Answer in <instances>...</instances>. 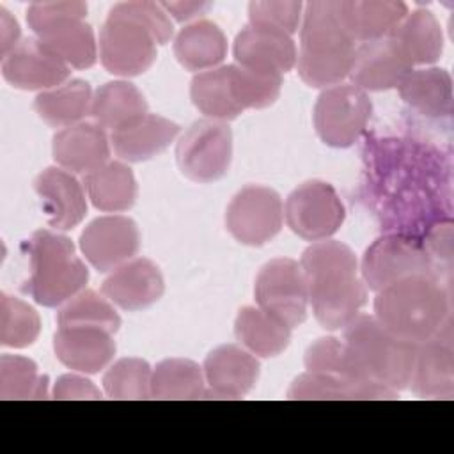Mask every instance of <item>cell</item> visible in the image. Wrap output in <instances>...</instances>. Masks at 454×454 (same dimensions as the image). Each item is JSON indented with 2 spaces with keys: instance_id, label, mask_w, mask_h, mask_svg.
<instances>
[{
  "instance_id": "cell-1",
  "label": "cell",
  "mask_w": 454,
  "mask_h": 454,
  "mask_svg": "<svg viewBox=\"0 0 454 454\" xmlns=\"http://www.w3.org/2000/svg\"><path fill=\"white\" fill-rule=\"evenodd\" d=\"M300 266L316 319L328 330L346 328L367 296L353 250L340 241L321 239L303 252Z\"/></svg>"
},
{
  "instance_id": "cell-2",
  "label": "cell",
  "mask_w": 454,
  "mask_h": 454,
  "mask_svg": "<svg viewBox=\"0 0 454 454\" xmlns=\"http://www.w3.org/2000/svg\"><path fill=\"white\" fill-rule=\"evenodd\" d=\"M355 48L342 20V0H314L305 5L296 66L307 85H339L349 76Z\"/></svg>"
},
{
  "instance_id": "cell-3",
  "label": "cell",
  "mask_w": 454,
  "mask_h": 454,
  "mask_svg": "<svg viewBox=\"0 0 454 454\" xmlns=\"http://www.w3.org/2000/svg\"><path fill=\"white\" fill-rule=\"evenodd\" d=\"M374 317L395 337L420 344L449 321V296L433 275H415L378 291Z\"/></svg>"
},
{
  "instance_id": "cell-4",
  "label": "cell",
  "mask_w": 454,
  "mask_h": 454,
  "mask_svg": "<svg viewBox=\"0 0 454 454\" xmlns=\"http://www.w3.org/2000/svg\"><path fill=\"white\" fill-rule=\"evenodd\" d=\"M30 277L25 291L43 307H59L76 296L89 280V270L74 254L69 238L37 231L28 243Z\"/></svg>"
},
{
  "instance_id": "cell-5",
  "label": "cell",
  "mask_w": 454,
  "mask_h": 454,
  "mask_svg": "<svg viewBox=\"0 0 454 454\" xmlns=\"http://www.w3.org/2000/svg\"><path fill=\"white\" fill-rule=\"evenodd\" d=\"M344 344L371 380L395 392L410 387L417 344L395 337L374 316L358 314L346 326Z\"/></svg>"
},
{
  "instance_id": "cell-6",
  "label": "cell",
  "mask_w": 454,
  "mask_h": 454,
  "mask_svg": "<svg viewBox=\"0 0 454 454\" xmlns=\"http://www.w3.org/2000/svg\"><path fill=\"white\" fill-rule=\"evenodd\" d=\"M83 2H37L27 9V23L35 37L67 66L87 69L96 62L94 30L83 21Z\"/></svg>"
},
{
  "instance_id": "cell-7",
  "label": "cell",
  "mask_w": 454,
  "mask_h": 454,
  "mask_svg": "<svg viewBox=\"0 0 454 454\" xmlns=\"http://www.w3.org/2000/svg\"><path fill=\"white\" fill-rule=\"evenodd\" d=\"M431 255L426 245L408 234L378 238L362 257V280L365 287L381 291L394 282L415 275H433Z\"/></svg>"
},
{
  "instance_id": "cell-8",
  "label": "cell",
  "mask_w": 454,
  "mask_h": 454,
  "mask_svg": "<svg viewBox=\"0 0 454 454\" xmlns=\"http://www.w3.org/2000/svg\"><path fill=\"white\" fill-rule=\"evenodd\" d=\"M371 99L353 83H339L321 92L314 106V128L332 147H349L364 133L371 117Z\"/></svg>"
},
{
  "instance_id": "cell-9",
  "label": "cell",
  "mask_w": 454,
  "mask_h": 454,
  "mask_svg": "<svg viewBox=\"0 0 454 454\" xmlns=\"http://www.w3.org/2000/svg\"><path fill=\"white\" fill-rule=\"evenodd\" d=\"M156 44L144 25L110 9L99 32V59L112 74L137 76L156 60Z\"/></svg>"
},
{
  "instance_id": "cell-10",
  "label": "cell",
  "mask_w": 454,
  "mask_h": 454,
  "mask_svg": "<svg viewBox=\"0 0 454 454\" xmlns=\"http://www.w3.org/2000/svg\"><path fill=\"white\" fill-rule=\"evenodd\" d=\"M232 156V133L220 121H197L179 138L176 160L181 172L197 183L223 177Z\"/></svg>"
},
{
  "instance_id": "cell-11",
  "label": "cell",
  "mask_w": 454,
  "mask_h": 454,
  "mask_svg": "<svg viewBox=\"0 0 454 454\" xmlns=\"http://www.w3.org/2000/svg\"><path fill=\"white\" fill-rule=\"evenodd\" d=\"M257 307L271 314L291 330L307 317V282L300 262L278 257L266 262L255 278Z\"/></svg>"
},
{
  "instance_id": "cell-12",
  "label": "cell",
  "mask_w": 454,
  "mask_h": 454,
  "mask_svg": "<svg viewBox=\"0 0 454 454\" xmlns=\"http://www.w3.org/2000/svg\"><path fill=\"white\" fill-rule=\"evenodd\" d=\"M284 216L294 234L309 241H321L339 231L346 209L332 184L307 181L287 197Z\"/></svg>"
},
{
  "instance_id": "cell-13",
  "label": "cell",
  "mask_w": 454,
  "mask_h": 454,
  "mask_svg": "<svg viewBox=\"0 0 454 454\" xmlns=\"http://www.w3.org/2000/svg\"><path fill=\"white\" fill-rule=\"evenodd\" d=\"M284 220L282 200L266 186H247L239 190L225 213V225L232 238L243 245L261 247L273 239Z\"/></svg>"
},
{
  "instance_id": "cell-14",
  "label": "cell",
  "mask_w": 454,
  "mask_h": 454,
  "mask_svg": "<svg viewBox=\"0 0 454 454\" xmlns=\"http://www.w3.org/2000/svg\"><path fill=\"white\" fill-rule=\"evenodd\" d=\"M140 232L137 223L121 215H108L92 220L80 236V248L85 259L98 271H114L137 255Z\"/></svg>"
},
{
  "instance_id": "cell-15",
  "label": "cell",
  "mask_w": 454,
  "mask_h": 454,
  "mask_svg": "<svg viewBox=\"0 0 454 454\" xmlns=\"http://www.w3.org/2000/svg\"><path fill=\"white\" fill-rule=\"evenodd\" d=\"M2 74L16 89L44 92L69 78V66L37 37H27L2 59Z\"/></svg>"
},
{
  "instance_id": "cell-16",
  "label": "cell",
  "mask_w": 454,
  "mask_h": 454,
  "mask_svg": "<svg viewBox=\"0 0 454 454\" xmlns=\"http://www.w3.org/2000/svg\"><path fill=\"white\" fill-rule=\"evenodd\" d=\"M413 64L390 39L362 43L355 48L349 76L362 90H387L399 87Z\"/></svg>"
},
{
  "instance_id": "cell-17",
  "label": "cell",
  "mask_w": 454,
  "mask_h": 454,
  "mask_svg": "<svg viewBox=\"0 0 454 454\" xmlns=\"http://www.w3.org/2000/svg\"><path fill=\"white\" fill-rule=\"evenodd\" d=\"M411 390L427 399H450L454 394V349L450 319L431 339L417 344Z\"/></svg>"
},
{
  "instance_id": "cell-18",
  "label": "cell",
  "mask_w": 454,
  "mask_h": 454,
  "mask_svg": "<svg viewBox=\"0 0 454 454\" xmlns=\"http://www.w3.org/2000/svg\"><path fill=\"white\" fill-rule=\"evenodd\" d=\"M296 44L289 34L250 25L245 27L234 39L236 64L273 74H284L296 64Z\"/></svg>"
},
{
  "instance_id": "cell-19",
  "label": "cell",
  "mask_w": 454,
  "mask_h": 454,
  "mask_svg": "<svg viewBox=\"0 0 454 454\" xmlns=\"http://www.w3.org/2000/svg\"><path fill=\"white\" fill-rule=\"evenodd\" d=\"M202 371L209 385L202 397L238 399L254 388L259 378V362L239 346L225 344L206 356Z\"/></svg>"
},
{
  "instance_id": "cell-20",
  "label": "cell",
  "mask_w": 454,
  "mask_h": 454,
  "mask_svg": "<svg viewBox=\"0 0 454 454\" xmlns=\"http://www.w3.org/2000/svg\"><path fill=\"white\" fill-rule=\"evenodd\" d=\"M163 289L165 284L158 266L144 257L121 264L101 286L105 298L124 310H142L156 303Z\"/></svg>"
},
{
  "instance_id": "cell-21",
  "label": "cell",
  "mask_w": 454,
  "mask_h": 454,
  "mask_svg": "<svg viewBox=\"0 0 454 454\" xmlns=\"http://www.w3.org/2000/svg\"><path fill=\"white\" fill-rule=\"evenodd\" d=\"M34 188L41 197L50 227L67 231L83 220L87 213L85 193L71 172L50 167L35 177Z\"/></svg>"
},
{
  "instance_id": "cell-22",
  "label": "cell",
  "mask_w": 454,
  "mask_h": 454,
  "mask_svg": "<svg viewBox=\"0 0 454 454\" xmlns=\"http://www.w3.org/2000/svg\"><path fill=\"white\" fill-rule=\"evenodd\" d=\"M57 358L69 369L94 374L115 355L112 333L96 326H59L53 337Z\"/></svg>"
},
{
  "instance_id": "cell-23",
  "label": "cell",
  "mask_w": 454,
  "mask_h": 454,
  "mask_svg": "<svg viewBox=\"0 0 454 454\" xmlns=\"http://www.w3.org/2000/svg\"><path fill=\"white\" fill-rule=\"evenodd\" d=\"M53 160L67 172L89 174L108 161L110 142L96 122H78L53 137Z\"/></svg>"
},
{
  "instance_id": "cell-24",
  "label": "cell",
  "mask_w": 454,
  "mask_h": 454,
  "mask_svg": "<svg viewBox=\"0 0 454 454\" xmlns=\"http://www.w3.org/2000/svg\"><path fill=\"white\" fill-rule=\"evenodd\" d=\"M179 126L156 114H145L112 131L115 154L126 161H145L163 153L177 137Z\"/></svg>"
},
{
  "instance_id": "cell-25",
  "label": "cell",
  "mask_w": 454,
  "mask_h": 454,
  "mask_svg": "<svg viewBox=\"0 0 454 454\" xmlns=\"http://www.w3.org/2000/svg\"><path fill=\"white\" fill-rule=\"evenodd\" d=\"M408 14V5L395 0H342V20L355 43L388 37Z\"/></svg>"
},
{
  "instance_id": "cell-26",
  "label": "cell",
  "mask_w": 454,
  "mask_h": 454,
  "mask_svg": "<svg viewBox=\"0 0 454 454\" xmlns=\"http://www.w3.org/2000/svg\"><path fill=\"white\" fill-rule=\"evenodd\" d=\"M174 53L188 71H207L218 67L227 55V39L220 27L209 20L186 25L176 35Z\"/></svg>"
},
{
  "instance_id": "cell-27",
  "label": "cell",
  "mask_w": 454,
  "mask_h": 454,
  "mask_svg": "<svg viewBox=\"0 0 454 454\" xmlns=\"http://www.w3.org/2000/svg\"><path fill=\"white\" fill-rule=\"evenodd\" d=\"M388 37L413 66L433 64L443 51L442 27L427 9H415L408 12Z\"/></svg>"
},
{
  "instance_id": "cell-28",
  "label": "cell",
  "mask_w": 454,
  "mask_h": 454,
  "mask_svg": "<svg viewBox=\"0 0 454 454\" xmlns=\"http://www.w3.org/2000/svg\"><path fill=\"white\" fill-rule=\"evenodd\" d=\"M397 89L406 105L427 117H445L452 112V80L442 67L411 69Z\"/></svg>"
},
{
  "instance_id": "cell-29",
  "label": "cell",
  "mask_w": 454,
  "mask_h": 454,
  "mask_svg": "<svg viewBox=\"0 0 454 454\" xmlns=\"http://www.w3.org/2000/svg\"><path fill=\"white\" fill-rule=\"evenodd\" d=\"M289 399H395L397 392L378 381H351L330 374L303 372L287 390Z\"/></svg>"
},
{
  "instance_id": "cell-30",
  "label": "cell",
  "mask_w": 454,
  "mask_h": 454,
  "mask_svg": "<svg viewBox=\"0 0 454 454\" xmlns=\"http://www.w3.org/2000/svg\"><path fill=\"white\" fill-rule=\"evenodd\" d=\"M145 114V98L129 82H108L101 85L92 96L90 115L103 129L108 128L115 131Z\"/></svg>"
},
{
  "instance_id": "cell-31",
  "label": "cell",
  "mask_w": 454,
  "mask_h": 454,
  "mask_svg": "<svg viewBox=\"0 0 454 454\" xmlns=\"http://www.w3.org/2000/svg\"><path fill=\"white\" fill-rule=\"evenodd\" d=\"M83 183L90 202L101 211H126L137 199L133 172L121 161H106L99 168L85 174Z\"/></svg>"
},
{
  "instance_id": "cell-32",
  "label": "cell",
  "mask_w": 454,
  "mask_h": 454,
  "mask_svg": "<svg viewBox=\"0 0 454 454\" xmlns=\"http://www.w3.org/2000/svg\"><path fill=\"white\" fill-rule=\"evenodd\" d=\"M238 340L262 358L280 355L289 340L291 328L259 307H243L234 323Z\"/></svg>"
},
{
  "instance_id": "cell-33",
  "label": "cell",
  "mask_w": 454,
  "mask_h": 454,
  "mask_svg": "<svg viewBox=\"0 0 454 454\" xmlns=\"http://www.w3.org/2000/svg\"><path fill=\"white\" fill-rule=\"evenodd\" d=\"M90 85L78 78L37 94L34 101L37 115L53 128H67L78 124V121L90 114Z\"/></svg>"
},
{
  "instance_id": "cell-34",
  "label": "cell",
  "mask_w": 454,
  "mask_h": 454,
  "mask_svg": "<svg viewBox=\"0 0 454 454\" xmlns=\"http://www.w3.org/2000/svg\"><path fill=\"white\" fill-rule=\"evenodd\" d=\"M190 96L193 105L211 121H231L243 112L231 92L229 66L197 73L192 80Z\"/></svg>"
},
{
  "instance_id": "cell-35",
  "label": "cell",
  "mask_w": 454,
  "mask_h": 454,
  "mask_svg": "<svg viewBox=\"0 0 454 454\" xmlns=\"http://www.w3.org/2000/svg\"><path fill=\"white\" fill-rule=\"evenodd\" d=\"M204 371L192 360L167 358L151 374V397L199 399L204 394Z\"/></svg>"
},
{
  "instance_id": "cell-36",
  "label": "cell",
  "mask_w": 454,
  "mask_h": 454,
  "mask_svg": "<svg viewBox=\"0 0 454 454\" xmlns=\"http://www.w3.org/2000/svg\"><path fill=\"white\" fill-rule=\"evenodd\" d=\"M229 85L241 110L273 105L282 89V74L254 71L239 64L229 66Z\"/></svg>"
},
{
  "instance_id": "cell-37",
  "label": "cell",
  "mask_w": 454,
  "mask_h": 454,
  "mask_svg": "<svg viewBox=\"0 0 454 454\" xmlns=\"http://www.w3.org/2000/svg\"><path fill=\"white\" fill-rule=\"evenodd\" d=\"M305 367L309 372L330 374L351 381H374L360 369L348 346L335 337H323L312 342L305 351Z\"/></svg>"
},
{
  "instance_id": "cell-38",
  "label": "cell",
  "mask_w": 454,
  "mask_h": 454,
  "mask_svg": "<svg viewBox=\"0 0 454 454\" xmlns=\"http://www.w3.org/2000/svg\"><path fill=\"white\" fill-rule=\"evenodd\" d=\"M2 399H46L48 378L39 374L37 365L25 356L2 355L0 358Z\"/></svg>"
},
{
  "instance_id": "cell-39",
  "label": "cell",
  "mask_w": 454,
  "mask_h": 454,
  "mask_svg": "<svg viewBox=\"0 0 454 454\" xmlns=\"http://www.w3.org/2000/svg\"><path fill=\"white\" fill-rule=\"evenodd\" d=\"M59 326H96L115 333L121 317L115 309L94 291H80L57 314Z\"/></svg>"
},
{
  "instance_id": "cell-40",
  "label": "cell",
  "mask_w": 454,
  "mask_h": 454,
  "mask_svg": "<svg viewBox=\"0 0 454 454\" xmlns=\"http://www.w3.org/2000/svg\"><path fill=\"white\" fill-rule=\"evenodd\" d=\"M41 332L39 314L20 298L2 293L0 296V344L27 348Z\"/></svg>"
},
{
  "instance_id": "cell-41",
  "label": "cell",
  "mask_w": 454,
  "mask_h": 454,
  "mask_svg": "<svg viewBox=\"0 0 454 454\" xmlns=\"http://www.w3.org/2000/svg\"><path fill=\"white\" fill-rule=\"evenodd\" d=\"M153 369L142 358H121L103 376V387L112 399H149Z\"/></svg>"
},
{
  "instance_id": "cell-42",
  "label": "cell",
  "mask_w": 454,
  "mask_h": 454,
  "mask_svg": "<svg viewBox=\"0 0 454 454\" xmlns=\"http://www.w3.org/2000/svg\"><path fill=\"white\" fill-rule=\"evenodd\" d=\"M301 2H282V0H268V2H250L248 4V20L250 25L275 28L286 34H294L300 27L301 20Z\"/></svg>"
},
{
  "instance_id": "cell-43",
  "label": "cell",
  "mask_w": 454,
  "mask_h": 454,
  "mask_svg": "<svg viewBox=\"0 0 454 454\" xmlns=\"http://www.w3.org/2000/svg\"><path fill=\"white\" fill-rule=\"evenodd\" d=\"M112 9L138 21L140 25H144L153 34V37L156 39L158 44H165L172 37L174 28H172L170 16L156 2H144V0L121 2V4L114 5Z\"/></svg>"
},
{
  "instance_id": "cell-44",
  "label": "cell",
  "mask_w": 454,
  "mask_h": 454,
  "mask_svg": "<svg viewBox=\"0 0 454 454\" xmlns=\"http://www.w3.org/2000/svg\"><path fill=\"white\" fill-rule=\"evenodd\" d=\"M53 399H101V392L87 378L76 374H64L55 381Z\"/></svg>"
},
{
  "instance_id": "cell-45",
  "label": "cell",
  "mask_w": 454,
  "mask_h": 454,
  "mask_svg": "<svg viewBox=\"0 0 454 454\" xmlns=\"http://www.w3.org/2000/svg\"><path fill=\"white\" fill-rule=\"evenodd\" d=\"M20 39V25L9 14L7 9L0 7V55L2 59L14 50Z\"/></svg>"
},
{
  "instance_id": "cell-46",
  "label": "cell",
  "mask_w": 454,
  "mask_h": 454,
  "mask_svg": "<svg viewBox=\"0 0 454 454\" xmlns=\"http://www.w3.org/2000/svg\"><path fill=\"white\" fill-rule=\"evenodd\" d=\"M168 16H174L177 21H188L195 16L204 14L211 4L209 2H160Z\"/></svg>"
}]
</instances>
